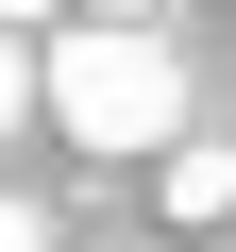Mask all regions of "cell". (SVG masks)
I'll return each mask as SVG.
<instances>
[{"instance_id":"obj_1","label":"cell","mask_w":236,"mask_h":252,"mask_svg":"<svg viewBox=\"0 0 236 252\" xmlns=\"http://www.w3.org/2000/svg\"><path fill=\"white\" fill-rule=\"evenodd\" d=\"M34 118H51L68 152H169L186 135V51L152 17H68L34 51Z\"/></svg>"},{"instance_id":"obj_2","label":"cell","mask_w":236,"mask_h":252,"mask_svg":"<svg viewBox=\"0 0 236 252\" xmlns=\"http://www.w3.org/2000/svg\"><path fill=\"white\" fill-rule=\"evenodd\" d=\"M152 202H169V219H236V152H219V135H169Z\"/></svg>"},{"instance_id":"obj_3","label":"cell","mask_w":236,"mask_h":252,"mask_svg":"<svg viewBox=\"0 0 236 252\" xmlns=\"http://www.w3.org/2000/svg\"><path fill=\"white\" fill-rule=\"evenodd\" d=\"M17 118H34V51L0 34V135H17Z\"/></svg>"},{"instance_id":"obj_4","label":"cell","mask_w":236,"mask_h":252,"mask_svg":"<svg viewBox=\"0 0 236 252\" xmlns=\"http://www.w3.org/2000/svg\"><path fill=\"white\" fill-rule=\"evenodd\" d=\"M0 252H51V219H34V202H17V185H0Z\"/></svg>"},{"instance_id":"obj_5","label":"cell","mask_w":236,"mask_h":252,"mask_svg":"<svg viewBox=\"0 0 236 252\" xmlns=\"http://www.w3.org/2000/svg\"><path fill=\"white\" fill-rule=\"evenodd\" d=\"M17 17H68V0H0V34H17Z\"/></svg>"},{"instance_id":"obj_6","label":"cell","mask_w":236,"mask_h":252,"mask_svg":"<svg viewBox=\"0 0 236 252\" xmlns=\"http://www.w3.org/2000/svg\"><path fill=\"white\" fill-rule=\"evenodd\" d=\"M84 17H152V0H84Z\"/></svg>"}]
</instances>
